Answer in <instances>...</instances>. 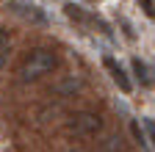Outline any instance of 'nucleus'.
Segmentation results:
<instances>
[{
    "label": "nucleus",
    "instance_id": "nucleus-5",
    "mask_svg": "<svg viewBox=\"0 0 155 152\" xmlns=\"http://www.w3.org/2000/svg\"><path fill=\"white\" fill-rule=\"evenodd\" d=\"M133 72H136V78H139V80H141L144 86L150 83V75H147V66H144V64H141L139 58H136V61H133Z\"/></svg>",
    "mask_w": 155,
    "mask_h": 152
},
{
    "label": "nucleus",
    "instance_id": "nucleus-8",
    "mask_svg": "<svg viewBox=\"0 0 155 152\" xmlns=\"http://www.w3.org/2000/svg\"><path fill=\"white\" fill-rule=\"evenodd\" d=\"M69 152H86V149H69Z\"/></svg>",
    "mask_w": 155,
    "mask_h": 152
},
{
    "label": "nucleus",
    "instance_id": "nucleus-3",
    "mask_svg": "<svg viewBox=\"0 0 155 152\" xmlns=\"http://www.w3.org/2000/svg\"><path fill=\"white\" fill-rule=\"evenodd\" d=\"M103 66L108 69V75H111V80L116 83V86H119L125 94H130L133 91V83H130V78H127V75H125V69L119 66V64H116L114 58H103Z\"/></svg>",
    "mask_w": 155,
    "mask_h": 152
},
{
    "label": "nucleus",
    "instance_id": "nucleus-2",
    "mask_svg": "<svg viewBox=\"0 0 155 152\" xmlns=\"http://www.w3.org/2000/svg\"><path fill=\"white\" fill-rule=\"evenodd\" d=\"M100 127H103V119L97 113H91V111H81L67 122V133H72L78 138H89L94 133H100Z\"/></svg>",
    "mask_w": 155,
    "mask_h": 152
},
{
    "label": "nucleus",
    "instance_id": "nucleus-6",
    "mask_svg": "<svg viewBox=\"0 0 155 152\" xmlns=\"http://www.w3.org/2000/svg\"><path fill=\"white\" fill-rule=\"evenodd\" d=\"M144 130H147L150 144H152V149H155V119H144Z\"/></svg>",
    "mask_w": 155,
    "mask_h": 152
},
{
    "label": "nucleus",
    "instance_id": "nucleus-7",
    "mask_svg": "<svg viewBox=\"0 0 155 152\" xmlns=\"http://www.w3.org/2000/svg\"><path fill=\"white\" fill-rule=\"evenodd\" d=\"M139 6H141L150 17H155V6H152V0H139Z\"/></svg>",
    "mask_w": 155,
    "mask_h": 152
},
{
    "label": "nucleus",
    "instance_id": "nucleus-1",
    "mask_svg": "<svg viewBox=\"0 0 155 152\" xmlns=\"http://www.w3.org/2000/svg\"><path fill=\"white\" fill-rule=\"evenodd\" d=\"M58 66V55L47 47H39V50H31L28 58L19 64V80L22 83H33V80H42L45 75H50L53 69Z\"/></svg>",
    "mask_w": 155,
    "mask_h": 152
},
{
    "label": "nucleus",
    "instance_id": "nucleus-4",
    "mask_svg": "<svg viewBox=\"0 0 155 152\" xmlns=\"http://www.w3.org/2000/svg\"><path fill=\"white\" fill-rule=\"evenodd\" d=\"M8 53H11V36H8V31L3 25H0V72H3V66L8 61Z\"/></svg>",
    "mask_w": 155,
    "mask_h": 152
}]
</instances>
